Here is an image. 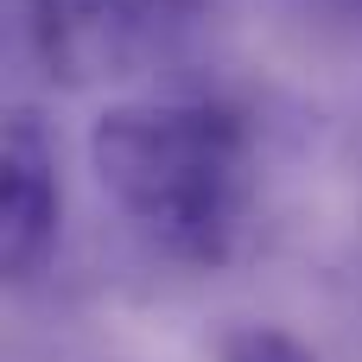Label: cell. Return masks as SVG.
<instances>
[{
  "mask_svg": "<svg viewBox=\"0 0 362 362\" xmlns=\"http://www.w3.org/2000/svg\"><path fill=\"white\" fill-rule=\"evenodd\" d=\"M102 191L178 261L216 267L248 216V134L210 102H115L89 127Z\"/></svg>",
  "mask_w": 362,
  "mask_h": 362,
  "instance_id": "obj_1",
  "label": "cell"
},
{
  "mask_svg": "<svg viewBox=\"0 0 362 362\" xmlns=\"http://www.w3.org/2000/svg\"><path fill=\"white\" fill-rule=\"evenodd\" d=\"M32 51L51 83L102 89L140 70L146 25L134 0H32Z\"/></svg>",
  "mask_w": 362,
  "mask_h": 362,
  "instance_id": "obj_2",
  "label": "cell"
},
{
  "mask_svg": "<svg viewBox=\"0 0 362 362\" xmlns=\"http://www.w3.org/2000/svg\"><path fill=\"white\" fill-rule=\"evenodd\" d=\"M57 216H64V191H57L51 127L32 108H13L6 140H0V267L6 280H32L51 261Z\"/></svg>",
  "mask_w": 362,
  "mask_h": 362,
  "instance_id": "obj_3",
  "label": "cell"
},
{
  "mask_svg": "<svg viewBox=\"0 0 362 362\" xmlns=\"http://www.w3.org/2000/svg\"><path fill=\"white\" fill-rule=\"evenodd\" d=\"M216 362H318L293 331H274V325H235L223 344H216Z\"/></svg>",
  "mask_w": 362,
  "mask_h": 362,
  "instance_id": "obj_4",
  "label": "cell"
},
{
  "mask_svg": "<svg viewBox=\"0 0 362 362\" xmlns=\"http://www.w3.org/2000/svg\"><path fill=\"white\" fill-rule=\"evenodd\" d=\"M331 6H337V13H356V19H362V0H331Z\"/></svg>",
  "mask_w": 362,
  "mask_h": 362,
  "instance_id": "obj_5",
  "label": "cell"
}]
</instances>
